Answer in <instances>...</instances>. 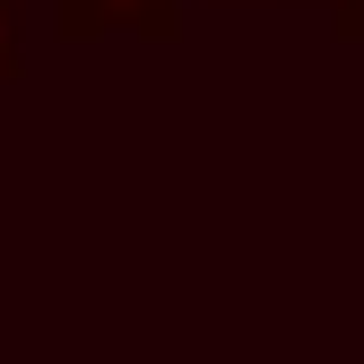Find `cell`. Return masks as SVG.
Segmentation results:
<instances>
[{"instance_id": "cell-1", "label": "cell", "mask_w": 364, "mask_h": 364, "mask_svg": "<svg viewBox=\"0 0 364 364\" xmlns=\"http://www.w3.org/2000/svg\"><path fill=\"white\" fill-rule=\"evenodd\" d=\"M96 26H148V35H165L173 9L165 0H61V35H96Z\"/></svg>"}, {"instance_id": "cell-2", "label": "cell", "mask_w": 364, "mask_h": 364, "mask_svg": "<svg viewBox=\"0 0 364 364\" xmlns=\"http://www.w3.org/2000/svg\"><path fill=\"white\" fill-rule=\"evenodd\" d=\"M0 78H18V9L0 0Z\"/></svg>"}, {"instance_id": "cell-3", "label": "cell", "mask_w": 364, "mask_h": 364, "mask_svg": "<svg viewBox=\"0 0 364 364\" xmlns=\"http://www.w3.org/2000/svg\"><path fill=\"white\" fill-rule=\"evenodd\" d=\"M330 18H338V35H364V0H330Z\"/></svg>"}]
</instances>
